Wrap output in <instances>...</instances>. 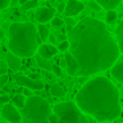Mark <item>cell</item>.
I'll return each mask as SVG.
<instances>
[{
  "label": "cell",
  "mask_w": 123,
  "mask_h": 123,
  "mask_svg": "<svg viewBox=\"0 0 123 123\" xmlns=\"http://www.w3.org/2000/svg\"><path fill=\"white\" fill-rule=\"evenodd\" d=\"M0 115H3V118L7 120L8 123H21V115L20 111L11 103H7L3 106Z\"/></svg>",
  "instance_id": "obj_7"
},
{
  "label": "cell",
  "mask_w": 123,
  "mask_h": 123,
  "mask_svg": "<svg viewBox=\"0 0 123 123\" xmlns=\"http://www.w3.org/2000/svg\"><path fill=\"white\" fill-rule=\"evenodd\" d=\"M8 80H9L8 74H3V75H0V89H1V87H4V86L7 85Z\"/></svg>",
  "instance_id": "obj_24"
},
{
  "label": "cell",
  "mask_w": 123,
  "mask_h": 123,
  "mask_svg": "<svg viewBox=\"0 0 123 123\" xmlns=\"http://www.w3.org/2000/svg\"><path fill=\"white\" fill-rule=\"evenodd\" d=\"M38 50V54H40L41 58L44 60H50L53 56H56L57 54V48L54 45H52V44H43V45H40L37 48Z\"/></svg>",
  "instance_id": "obj_10"
},
{
  "label": "cell",
  "mask_w": 123,
  "mask_h": 123,
  "mask_svg": "<svg viewBox=\"0 0 123 123\" xmlns=\"http://www.w3.org/2000/svg\"><path fill=\"white\" fill-rule=\"evenodd\" d=\"M57 122H58V118H57V115L54 112L48 117V123H57Z\"/></svg>",
  "instance_id": "obj_30"
},
{
  "label": "cell",
  "mask_w": 123,
  "mask_h": 123,
  "mask_svg": "<svg viewBox=\"0 0 123 123\" xmlns=\"http://www.w3.org/2000/svg\"><path fill=\"white\" fill-rule=\"evenodd\" d=\"M7 70H8V66H7L6 61H0V75L7 74Z\"/></svg>",
  "instance_id": "obj_25"
},
{
  "label": "cell",
  "mask_w": 123,
  "mask_h": 123,
  "mask_svg": "<svg viewBox=\"0 0 123 123\" xmlns=\"http://www.w3.org/2000/svg\"><path fill=\"white\" fill-rule=\"evenodd\" d=\"M50 23H52V27H53V28H61L62 25L65 24L64 19H62V17H60V16H54L53 19L50 20Z\"/></svg>",
  "instance_id": "obj_20"
},
{
  "label": "cell",
  "mask_w": 123,
  "mask_h": 123,
  "mask_svg": "<svg viewBox=\"0 0 123 123\" xmlns=\"http://www.w3.org/2000/svg\"><path fill=\"white\" fill-rule=\"evenodd\" d=\"M65 66H66V62H65V58L62 57L61 61H60V68H65Z\"/></svg>",
  "instance_id": "obj_35"
},
{
  "label": "cell",
  "mask_w": 123,
  "mask_h": 123,
  "mask_svg": "<svg viewBox=\"0 0 123 123\" xmlns=\"http://www.w3.org/2000/svg\"><path fill=\"white\" fill-rule=\"evenodd\" d=\"M64 9H65V3L58 4V7H57V11H58L60 13H64Z\"/></svg>",
  "instance_id": "obj_32"
},
{
  "label": "cell",
  "mask_w": 123,
  "mask_h": 123,
  "mask_svg": "<svg viewBox=\"0 0 123 123\" xmlns=\"http://www.w3.org/2000/svg\"><path fill=\"white\" fill-rule=\"evenodd\" d=\"M37 4H38V0H28L27 3L23 6V11H28L31 8H35V7H37Z\"/></svg>",
  "instance_id": "obj_21"
},
{
  "label": "cell",
  "mask_w": 123,
  "mask_h": 123,
  "mask_svg": "<svg viewBox=\"0 0 123 123\" xmlns=\"http://www.w3.org/2000/svg\"><path fill=\"white\" fill-rule=\"evenodd\" d=\"M27 1H28V0H19V3L21 4V6H24V4L27 3Z\"/></svg>",
  "instance_id": "obj_38"
},
{
  "label": "cell",
  "mask_w": 123,
  "mask_h": 123,
  "mask_svg": "<svg viewBox=\"0 0 123 123\" xmlns=\"http://www.w3.org/2000/svg\"><path fill=\"white\" fill-rule=\"evenodd\" d=\"M50 114L52 109L48 101L38 95L28 97L20 111L21 123H48V117Z\"/></svg>",
  "instance_id": "obj_4"
},
{
  "label": "cell",
  "mask_w": 123,
  "mask_h": 123,
  "mask_svg": "<svg viewBox=\"0 0 123 123\" xmlns=\"http://www.w3.org/2000/svg\"><path fill=\"white\" fill-rule=\"evenodd\" d=\"M16 83L19 86H23L25 89H29V90H43L44 89V82L41 80H32L31 77L28 75H17L16 77Z\"/></svg>",
  "instance_id": "obj_6"
},
{
  "label": "cell",
  "mask_w": 123,
  "mask_h": 123,
  "mask_svg": "<svg viewBox=\"0 0 123 123\" xmlns=\"http://www.w3.org/2000/svg\"><path fill=\"white\" fill-rule=\"evenodd\" d=\"M49 91H50V94L53 97H56V98H62V97L65 95V90L60 83H53V85L50 86V90Z\"/></svg>",
  "instance_id": "obj_15"
},
{
  "label": "cell",
  "mask_w": 123,
  "mask_h": 123,
  "mask_svg": "<svg viewBox=\"0 0 123 123\" xmlns=\"http://www.w3.org/2000/svg\"><path fill=\"white\" fill-rule=\"evenodd\" d=\"M89 6H90L94 11H101V7H99V4L97 3L95 0H90V1H89Z\"/></svg>",
  "instance_id": "obj_28"
},
{
  "label": "cell",
  "mask_w": 123,
  "mask_h": 123,
  "mask_svg": "<svg viewBox=\"0 0 123 123\" xmlns=\"http://www.w3.org/2000/svg\"><path fill=\"white\" fill-rule=\"evenodd\" d=\"M28 77H31L32 80H40V75L38 74H31V75H28Z\"/></svg>",
  "instance_id": "obj_36"
},
{
  "label": "cell",
  "mask_w": 123,
  "mask_h": 123,
  "mask_svg": "<svg viewBox=\"0 0 123 123\" xmlns=\"http://www.w3.org/2000/svg\"><path fill=\"white\" fill-rule=\"evenodd\" d=\"M13 106L16 107H19V109H23V106H24V103H25V97L23 95V94H16V95H13Z\"/></svg>",
  "instance_id": "obj_18"
},
{
  "label": "cell",
  "mask_w": 123,
  "mask_h": 123,
  "mask_svg": "<svg viewBox=\"0 0 123 123\" xmlns=\"http://www.w3.org/2000/svg\"><path fill=\"white\" fill-rule=\"evenodd\" d=\"M53 111L58 118L57 123H90L77 105L72 101L54 105Z\"/></svg>",
  "instance_id": "obj_5"
},
{
  "label": "cell",
  "mask_w": 123,
  "mask_h": 123,
  "mask_svg": "<svg viewBox=\"0 0 123 123\" xmlns=\"http://www.w3.org/2000/svg\"><path fill=\"white\" fill-rule=\"evenodd\" d=\"M119 98V90L109 78L97 77L83 83L75 94L74 103L98 122H111L120 115Z\"/></svg>",
  "instance_id": "obj_2"
},
{
  "label": "cell",
  "mask_w": 123,
  "mask_h": 123,
  "mask_svg": "<svg viewBox=\"0 0 123 123\" xmlns=\"http://www.w3.org/2000/svg\"><path fill=\"white\" fill-rule=\"evenodd\" d=\"M111 75L123 85V62H115L111 66Z\"/></svg>",
  "instance_id": "obj_13"
},
{
  "label": "cell",
  "mask_w": 123,
  "mask_h": 123,
  "mask_svg": "<svg viewBox=\"0 0 123 123\" xmlns=\"http://www.w3.org/2000/svg\"><path fill=\"white\" fill-rule=\"evenodd\" d=\"M78 82H80V83H82V85H83V83H86V82H87V77H83V75H80V78H78Z\"/></svg>",
  "instance_id": "obj_33"
},
{
  "label": "cell",
  "mask_w": 123,
  "mask_h": 123,
  "mask_svg": "<svg viewBox=\"0 0 123 123\" xmlns=\"http://www.w3.org/2000/svg\"><path fill=\"white\" fill-rule=\"evenodd\" d=\"M4 38V33H3V29H0V40Z\"/></svg>",
  "instance_id": "obj_39"
},
{
  "label": "cell",
  "mask_w": 123,
  "mask_h": 123,
  "mask_svg": "<svg viewBox=\"0 0 123 123\" xmlns=\"http://www.w3.org/2000/svg\"><path fill=\"white\" fill-rule=\"evenodd\" d=\"M57 40H58L60 43H61V41H65L66 40V35H60L58 37H57Z\"/></svg>",
  "instance_id": "obj_34"
},
{
  "label": "cell",
  "mask_w": 123,
  "mask_h": 123,
  "mask_svg": "<svg viewBox=\"0 0 123 123\" xmlns=\"http://www.w3.org/2000/svg\"><path fill=\"white\" fill-rule=\"evenodd\" d=\"M9 4H11V0H0V11L8 8Z\"/></svg>",
  "instance_id": "obj_27"
},
{
  "label": "cell",
  "mask_w": 123,
  "mask_h": 123,
  "mask_svg": "<svg viewBox=\"0 0 123 123\" xmlns=\"http://www.w3.org/2000/svg\"><path fill=\"white\" fill-rule=\"evenodd\" d=\"M50 69H52V72L54 73V75H57V77H61L62 75V69L58 66V65H52Z\"/></svg>",
  "instance_id": "obj_23"
},
{
  "label": "cell",
  "mask_w": 123,
  "mask_h": 123,
  "mask_svg": "<svg viewBox=\"0 0 123 123\" xmlns=\"http://www.w3.org/2000/svg\"><path fill=\"white\" fill-rule=\"evenodd\" d=\"M9 102V97L8 95H0V106H4V105H7Z\"/></svg>",
  "instance_id": "obj_29"
},
{
  "label": "cell",
  "mask_w": 123,
  "mask_h": 123,
  "mask_svg": "<svg viewBox=\"0 0 123 123\" xmlns=\"http://www.w3.org/2000/svg\"><path fill=\"white\" fill-rule=\"evenodd\" d=\"M97 3L99 4V7L106 11H114L123 0H95Z\"/></svg>",
  "instance_id": "obj_14"
},
{
  "label": "cell",
  "mask_w": 123,
  "mask_h": 123,
  "mask_svg": "<svg viewBox=\"0 0 123 123\" xmlns=\"http://www.w3.org/2000/svg\"><path fill=\"white\" fill-rule=\"evenodd\" d=\"M64 58H65V62H66V66H65V69H66L68 74H69V75H77L78 65H77V62H75L74 57H73L72 54L68 52V53L64 56Z\"/></svg>",
  "instance_id": "obj_12"
},
{
  "label": "cell",
  "mask_w": 123,
  "mask_h": 123,
  "mask_svg": "<svg viewBox=\"0 0 123 123\" xmlns=\"http://www.w3.org/2000/svg\"><path fill=\"white\" fill-rule=\"evenodd\" d=\"M0 123H8V122H0Z\"/></svg>",
  "instance_id": "obj_43"
},
{
  "label": "cell",
  "mask_w": 123,
  "mask_h": 123,
  "mask_svg": "<svg viewBox=\"0 0 123 123\" xmlns=\"http://www.w3.org/2000/svg\"><path fill=\"white\" fill-rule=\"evenodd\" d=\"M117 37H118V48H119V52L123 53V19L122 21H119V25L117 28Z\"/></svg>",
  "instance_id": "obj_16"
},
{
  "label": "cell",
  "mask_w": 123,
  "mask_h": 123,
  "mask_svg": "<svg viewBox=\"0 0 123 123\" xmlns=\"http://www.w3.org/2000/svg\"><path fill=\"white\" fill-rule=\"evenodd\" d=\"M64 23H66V25L68 27H74L75 24H77V21H75L74 19H73V17H65V20H64Z\"/></svg>",
  "instance_id": "obj_26"
},
{
  "label": "cell",
  "mask_w": 123,
  "mask_h": 123,
  "mask_svg": "<svg viewBox=\"0 0 123 123\" xmlns=\"http://www.w3.org/2000/svg\"><path fill=\"white\" fill-rule=\"evenodd\" d=\"M120 109H123V103H122V105H120Z\"/></svg>",
  "instance_id": "obj_42"
},
{
  "label": "cell",
  "mask_w": 123,
  "mask_h": 123,
  "mask_svg": "<svg viewBox=\"0 0 123 123\" xmlns=\"http://www.w3.org/2000/svg\"><path fill=\"white\" fill-rule=\"evenodd\" d=\"M36 29H37V35L40 36V38L43 41H46V40H48V37L50 36L49 29H48V27H46L45 24H40L38 27H36Z\"/></svg>",
  "instance_id": "obj_17"
},
{
  "label": "cell",
  "mask_w": 123,
  "mask_h": 123,
  "mask_svg": "<svg viewBox=\"0 0 123 123\" xmlns=\"http://www.w3.org/2000/svg\"><path fill=\"white\" fill-rule=\"evenodd\" d=\"M119 97H123V89H122V91L119 93Z\"/></svg>",
  "instance_id": "obj_40"
},
{
  "label": "cell",
  "mask_w": 123,
  "mask_h": 123,
  "mask_svg": "<svg viewBox=\"0 0 123 123\" xmlns=\"http://www.w3.org/2000/svg\"><path fill=\"white\" fill-rule=\"evenodd\" d=\"M54 16H56V9L50 8V7H40L35 12V19L40 24H46Z\"/></svg>",
  "instance_id": "obj_8"
},
{
  "label": "cell",
  "mask_w": 123,
  "mask_h": 123,
  "mask_svg": "<svg viewBox=\"0 0 123 123\" xmlns=\"http://www.w3.org/2000/svg\"><path fill=\"white\" fill-rule=\"evenodd\" d=\"M69 53L78 65L77 75H93L110 69L119 57V48L106 24L85 17L68 33Z\"/></svg>",
  "instance_id": "obj_1"
},
{
  "label": "cell",
  "mask_w": 123,
  "mask_h": 123,
  "mask_svg": "<svg viewBox=\"0 0 123 123\" xmlns=\"http://www.w3.org/2000/svg\"><path fill=\"white\" fill-rule=\"evenodd\" d=\"M9 52L20 58H29L38 48V35L32 23H13L8 29Z\"/></svg>",
  "instance_id": "obj_3"
},
{
  "label": "cell",
  "mask_w": 123,
  "mask_h": 123,
  "mask_svg": "<svg viewBox=\"0 0 123 123\" xmlns=\"http://www.w3.org/2000/svg\"><path fill=\"white\" fill-rule=\"evenodd\" d=\"M48 40L50 41L52 44H54V43H56V37H53V36H49V37H48Z\"/></svg>",
  "instance_id": "obj_37"
},
{
  "label": "cell",
  "mask_w": 123,
  "mask_h": 123,
  "mask_svg": "<svg viewBox=\"0 0 123 123\" xmlns=\"http://www.w3.org/2000/svg\"><path fill=\"white\" fill-rule=\"evenodd\" d=\"M19 0H11V3H17Z\"/></svg>",
  "instance_id": "obj_41"
},
{
  "label": "cell",
  "mask_w": 123,
  "mask_h": 123,
  "mask_svg": "<svg viewBox=\"0 0 123 123\" xmlns=\"http://www.w3.org/2000/svg\"><path fill=\"white\" fill-rule=\"evenodd\" d=\"M85 6H83L82 1L80 0H69L66 4H65V9H64V15L65 17H73L80 15L83 11Z\"/></svg>",
  "instance_id": "obj_9"
},
{
  "label": "cell",
  "mask_w": 123,
  "mask_h": 123,
  "mask_svg": "<svg viewBox=\"0 0 123 123\" xmlns=\"http://www.w3.org/2000/svg\"><path fill=\"white\" fill-rule=\"evenodd\" d=\"M105 19H106V23H109V24H114V23L117 21V19H118V15H117L115 11H107Z\"/></svg>",
  "instance_id": "obj_19"
},
{
  "label": "cell",
  "mask_w": 123,
  "mask_h": 123,
  "mask_svg": "<svg viewBox=\"0 0 123 123\" xmlns=\"http://www.w3.org/2000/svg\"><path fill=\"white\" fill-rule=\"evenodd\" d=\"M6 64H7V66H8V69L13 70V72H17V70H20V68H21V58L9 52L6 56Z\"/></svg>",
  "instance_id": "obj_11"
},
{
  "label": "cell",
  "mask_w": 123,
  "mask_h": 123,
  "mask_svg": "<svg viewBox=\"0 0 123 123\" xmlns=\"http://www.w3.org/2000/svg\"><path fill=\"white\" fill-rule=\"evenodd\" d=\"M23 95H24V97H32V90H29V89H23Z\"/></svg>",
  "instance_id": "obj_31"
},
{
  "label": "cell",
  "mask_w": 123,
  "mask_h": 123,
  "mask_svg": "<svg viewBox=\"0 0 123 123\" xmlns=\"http://www.w3.org/2000/svg\"><path fill=\"white\" fill-rule=\"evenodd\" d=\"M57 50H60V52H66V50H69V43H68V40L61 41V43L58 44V48H57Z\"/></svg>",
  "instance_id": "obj_22"
}]
</instances>
